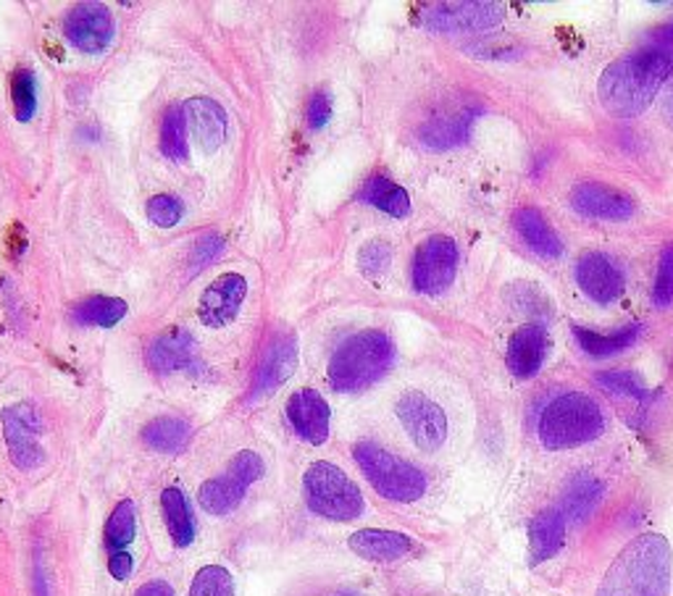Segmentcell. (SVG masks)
Instances as JSON below:
<instances>
[{
	"instance_id": "obj_44",
	"label": "cell",
	"mask_w": 673,
	"mask_h": 596,
	"mask_svg": "<svg viewBox=\"0 0 673 596\" xmlns=\"http://www.w3.org/2000/svg\"><path fill=\"white\" fill-rule=\"evenodd\" d=\"M665 116H669V119L673 121V90H671L669 100H665Z\"/></svg>"
},
{
	"instance_id": "obj_42",
	"label": "cell",
	"mask_w": 673,
	"mask_h": 596,
	"mask_svg": "<svg viewBox=\"0 0 673 596\" xmlns=\"http://www.w3.org/2000/svg\"><path fill=\"white\" fill-rule=\"evenodd\" d=\"M135 596H174V588L166 580H148L137 588Z\"/></svg>"
},
{
	"instance_id": "obj_37",
	"label": "cell",
	"mask_w": 673,
	"mask_h": 596,
	"mask_svg": "<svg viewBox=\"0 0 673 596\" xmlns=\"http://www.w3.org/2000/svg\"><path fill=\"white\" fill-rule=\"evenodd\" d=\"M653 305L661 310L673 305V242L665 245L661 252V264H657V276L653 285Z\"/></svg>"
},
{
	"instance_id": "obj_24",
	"label": "cell",
	"mask_w": 673,
	"mask_h": 596,
	"mask_svg": "<svg viewBox=\"0 0 673 596\" xmlns=\"http://www.w3.org/2000/svg\"><path fill=\"white\" fill-rule=\"evenodd\" d=\"M513 227L524 239L526 245L532 247L534 252H540L542 258H561L563 256V242L558 237V231L553 229V224L542 216V210L526 206L518 208L513 213Z\"/></svg>"
},
{
	"instance_id": "obj_17",
	"label": "cell",
	"mask_w": 673,
	"mask_h": 596,
	"mask_svg": "<svg viewBox=\"0 0 673 596\" xmlns=\"http://www.w3.org/2000/svg\"><path fill=\"white\" fill-rule=\"evenodd\" d=\"M198 341L182 326H171L150 341L145 350V362L156 376H171L179 370L198 368Z\"/></svg>"
},
{
	"instance_id": "obj_5",
	"label": "cell",
	"mask_w": 673,
	"mask_h": 596,
	"mask_svg": "<svg viewBox=\"0 0 673 596\" xmlns=\"http://www.w3.org/2000/svg\"><path fill=\"white\" fill-rule=\"evenodd\" d=\"M353 457H356L360 474L368 478V484L374 486L379 497L410 505V501H418L426 494L429 484H426L424 470L393 455L389 449L374 445V441H358L353 447Z\"/></svg>"
},
{
	"instance_id": "obj_40",
	"label": "cell",
	"mask_w": 673,
	"mask_h": 596,
	"mask_svg": "<svg viewBox=\"0 0 673 596\" xmlns=\"http://www.w3.org/2000/svg\"><path fill=\"white\" fill-rule=\"evenodd\" d=\"M329 119H331V96L327 90H318L306 103V121L314 132H318V129L327 127Z\"/></svg>"
},
{
	"instance_id": "obj_15",
	"label": "cell",
	"mask_w": 673,
	"mask_h": 596,
	"mask_svg": "<svg viewBox=\"0 0 673 596\" xmlns=\"http://www.w3.org/2000/svg\"><path fill=\"white\" fill-rule=\"evenodd\" d=\"M568 200L578 216L595 218V221H626L636 210L632 195L603 181H578Z\"/></svg>"
},
{
	"instance_id": "obj_7",
	"label": "cell",
	"mask_w": 673,
	"mask_h": 596,
	"mask_svg": "<svg viewBox=\"0 0 673 596\" xmlns=\"http://www.w3.org/2000/svg\"><path fill=\"white\" fill-rule=\"evenodd\" d=\"M260 476H264V460H260V455L253 453V449H243V453L231 457V463L227 465L224 474L208 478V481L200 486V507L208 515H216V518L235 513L237 507L243 505L250 486L260 481Z\"/></svg>"
},
{
	"instance_id": "obj_31",
	"label": "cell",
	"mask_w": 673,
	"mask_h": 596,
	"mask_svg": "<svg viewBox=\"0 0 673 596\" xmlns=\"http://www.w3.org/2000/svg\"><path fill=\"white\" fill-rule=\"evenodd\" d=\"M135 539H137V505L132 499H121L111 510V515H108L103 528V542L108 555L129 552Z\"/></svg>"
},
{
	"instance_id": "obj_13",
	"label": "cell",
	"mask_w": 673,
	"mask_h": 596,
	"mask_svg": "<svg viewBox=\"0 0 673 596\" xmlns=\"http://www.w3.org/2000/svg\"><path fill=\"white\" fill-rule=\"evenodd\" d=\"M576 285L597 305L616 302L626 289V271L607 252H584L576 264Z\"/></svg>"
},
{
	"instance_id": "obj_38",
	"label": "cell",
	"mask_w": 673,
	"mask_h": 596,
	"mask_svg": "<svg viewBox=\"0 0 673 596\" xmlns=\"http://www.w3.org/2000/svg\"><path fill=\"white\" fill-rule=\"evenodd\" d=\"M389 260H393V250H389L387 242H379V239H374V242H366L358 252L360 271L368 274V276L385 274Z\"/></svg>"
},
{
	"instance_id": "obj_36",
	"label": "cell",
	"mask_w": 673,
	"mask_h": 596,
	"mask_svg": "<svg viewBox=\"0 0 673 596\" xmlns=\"http://www.w3.org/2000/svg\"><path fill=\"white\" fill-rule=\"evenodd\" d=\"M145 213H148L150 224H156V227L171 229L182 221L185 206H182V200L174 198V195H156V198L148 200Z\"/></svg>"
},
{
	"instance_id": "obj_3",
	"label": "cell",
	"mask_w": 673,
	"mask_h": 596,
	"mask_svg": "<svg viewBox=\"0 0 673 596\" xmlns=\"http://www.w3.org/2000/svg\"><path fill=\"white\" fill-rule=\"evenodd\" d=\"M395 345L385 331L366 329L347 337L329 360V384L339 395L372 387L393 368Z\"/></svg>"
},
{
	"instance_id": "obj_41",
	"label": "cell",
	"mask_w": 673,
	"mask_h": 596,
	"mask_svg": "<svg viewBox=\"0 0 673 596\" xmlns=\"http://www.w3.org/2000/svg\"><path fill=\"white\" fill-rule=\"evenodd\" d=\"M135 570V555L132 552H119V555H108V573L116 580H127Z\"/></svg>"
},
{
	"instance_id": "obj_33",
	"label": "cell",
	"mask_w": 673,
	"mask_h": 596,
	"mask_svg": "<svg viewBox=\"0 0 673 596\" xmlns=\"http://www.w3.org/2000/svg\"><path fill=\"white\" fill-rule=\"evenodd\" d=\"M11 103L17 111L19 121H32L34 111H38V79L29 69H17L11 74Z\"/></svg>"
},
{
	"instance_id": "obj_8",
	"label": "cell",
	"mask_w": 673,
	"mask_h": 596,
	"mask_svg": "<svg viewBox=\"0 0 673 596\" xmlns=\"http://www.w3.org/2000/svg\"><path fill=\"white\" fill-rule=\"evenodd\" d=\"M505 9L489 0H463V3H426L418 9V24L437 34H479L501 27Z\"/></svg>"
},
{
	"instance_id": "obj_2",
	"label": "cell",
	"mask_w": 673,
	"mask_h": 596,
	"mask_svg": "<svg viewBox=\"0 0 673 596\" xmlns=\"http://www.w3.org/2000/svg\"><path fill=\"white\" fill-rule=\"evenodd\" d=\"M671 547L661 534H645L621 552L597 596H669Z\"/></svg>"
},
{
	"instance_id": "obj_11",
	"label": "cell",
	"mask_w": 673,
	"mask_h": 596,
	"mask_svg": "<svg viewBox=\"0 0 673 596\" xmlns=\"http://www.w3.org/2000/svg\"><path fill=\"white\" fill-rule=\"evenodd\" d=\"M410 274H414L416 292L443 295L458 274V245L445 235L424 239L414 256Z\"/></svg>"
},
{
	"instance_id": "obj_6",
	"label": "cell",
	"mask_w": 673,
	"mask_h": 596,
	"mask_svg": "<svg viewBox=\"0 0 673 596\" xmlns=\"http://www.w3.org/2000/svg\"><path fill=\"white\" fill-rule=\"evenodd\" d=\"M303 499L318 518L347 523L364 515L366 501L358 484L335 463L318 460L303 476Z\"/></svg>"
},
{
	"instance_id": "obj_4",
	"label": "cell",
	"mask_w": 673,
	"mask_h": 596,
	"mask_svg": "<svg viewBox=\"0 0 673 596\" xmlns=\"http://www.w3.org/2000/svg\"><path fill=\"white\" fill-rule=\"evenodd\" d=\"M605 431V413L595 397L584 391H563L545 405L540 416L542 447L561 453L595 441Z\"/></svg>"
},
{
	"instance_id": "obj_34",
	"label": "cell",
	"mask_w": 673,
	"mask_h": 596,
	"mask_svg": "<svg viewBox=\"0 0 673 596\" xmlns=\"http://www.w3.org/2000/svg\"><path fill=\"white\" fill-rule=\"evenodd\" d=\"M597 384L605 391H613V395L629 397L634 403H647L653 397L645 384L640 381V376L632 374V370H605V374H597Z\"/></svg>"
},
{
	"instance_id": "obj_27",
	"label": "cell",
	"mask_w": 673,
	"mask_h": 596,
	"mask_svg": "<svg viewBox=\"0 0 673 596\" xmlns=\"http://www.w3.org/2000/svg\"><path fill=\"white\" fill-rule=\"evenodd\" d=\"M358 200L366 202V206H374L376 210H382V213L395 216V218H405L410 213L408 192H405L397 181H393L389 177H382V173L368 177L364 181V187H360V192H358Z\"/></svg>"
},
{
	"instance_id": "obj_12",
	"label": "cell",
	"mask_w": 673,
	"mask_h": 596,
	"mask_svg": "<svg viewBox=\"0 0 673 596\" xmlns=\"http://www.w3.org/2000/svg\"><path fill=\"white\" fill-rule=\"evenodd\" d=\"M295 366H298V345H295V337L285 331L274 334V337L266 341L264 352H260L256 370H253V381L245 403H258V399L271 397L274 391L295 374Z\"/></svg>"
},
{
	"instance_id": "obj_43",
	"label": "cell",
	"mask_w": 673,
	"mask_h": 596,
	"mask_svg": "<svg viewBox=\"0 0 673 596\" xmlns=\"http://www.w3.org/2000/svg\"><path fill=\"white\" fill-rule=\"evenodd\" d=\"M653 42H661V46H673V21L669 24L657 27L653 32Z\"/></svg>"
},
{
	"instance_id": "obj_32",
	"label": "cell",
	"mask_w": 673,
	"mask_h": 596,
	"mask_svg": "<svg viewBox=\"0 0 673 596\" xmlns=\"http://www.w3.org/2000/svg\"><path fill=\"white\" fill-rule=\"evenodd\" d=\"M161 150L171 161H187V113L185 106H171L161 121Z\"/></svg>"
},
{
	"instance_id": "obj_25",
	"label": "cell",
	"mask_w": 673,
	"mask_h": 596,
	"mask_svg": "<svg viewBox=\"0 0 673 596\" xmlns=\"http://www.w3.org/2000/svg\"><path fill=\"white\" fill-rule=\"evenodd\" d=\"M161 513L174 547H190L195 542V534H198V526H195L190 501H187L185 491L179 489V486H166L161 491Z\"/></svg>"
},
{
	"instance_id": "obj_30",
	"label": "cell",
	"mask_w": 673,
	"mask_h": 596,
	"mask_svg": "<svg viewBox=\"0 0 673 596\" xmlns=\"http://www.w3.org/2000/svg\"><path fill=\"white\" fill-rule=\"evenodd\" d=\"M127 316V302L116 300V297H87V300L77 302L71 308V321L77 326H85V329H111Z\"/></svg>"
},
{
	"instance_id": "obj_20",
	"label": "cell",
	"mask_w": 673,
	"mask_h": 596,
	"mask_svg": "<svg viewBox=\"0 0 673 596\" xmlns=\"http://www.w3.org/2000/svg\"><path fill=\"white\" fill-rule=\"evenodd\" d=\"M550 337L542 324H524L521 329L513 331L505 350V362L516 379H532L540 374L542 362L547 358Z\"/></svg>"
},
{
	"instance_id": "obj_21",
	"label": "cell",
	"mask_w": 673,
	"mask_h": 596,
	"mask_svg": "<svg viewBox=\"0 0 673 596\" xmlns=\"http://www.w3.org/2000/svg\"><path fill=\"white\" fill-rule=\"evenodd\" d=\"M185 113L187 127H190L198 148L206 156H214L224 145V137H227V113H224V108L211 98H190L185 103Z\"/></svg>"
},
{
	"instance_id": "obj_23",
	"label": "cell",
	"mask_w": 673,
	"mask_h": 596,
	"mask_svg": "<svg viewBox=\"0 0 673 596\" xmlns=\"http://www.w3.org/2000/svg\"><path fill=\"white\" fill-rule=\"evenodd\" d=\"M566 515L558 507H547L530 523V563L540 565L553 559L566 544Z\"/></svg>"
},
{
	"instance_id": "obj_39",
	"label": "cell",
	"mask_w": 673,
	"mask_h": 596,
	"mask_svg": "<svg viewBox=\"0 0 673 596\" xmlns=\"http://www.w3.org/2000/svg\"><path fill=\"white\" fill-rule=\"evenodd\" d=\"M221 252H224V239L216 235V231H208V235H202L192 247L190 268H192V271H198V268H206L208 264H214V260L219 258Z\"/></svg>"
},
{
	"instance_id": "obj_18",
	"label": "cell",
	"mask_w": 673,
	"mask_h": 596,
	"mask_svg": "<svg viewBox=\"0 0 673 596\" xmlns=\"http://www.w3.org/2000/svg\"><path fill=\"white\" fill-rule=\"evenodd\" d=\"M287 424L306 445L321 447L329 439L331 413L327 399L316 389H298L287 399Z\"/></svg>"
},
{
	"instance_id": "obj_14",
	"label": "cell",
	"mask_w": 673,
	"mask_h": 596,
	"mask_svg": "<svg viewBox=\"0 0 673 596\" xmlns=\"http://www.w3.org/2000/svg\"><path fill=\"white\" fill-rule=\"evenodd\" d=\"M63 34L82 53H103L113 40V17L103 3H77L63 19Z\"/></svg>"
},
{
	"instance_id": "obj_9",
	"label": "cell",
	"mask_w": 673,
	"mask_h": 596,
	"mask_svg": "<svg viewBox=\"0 0 673 596\" xmlns=\"http://www.w3.org/2000/svg\"><path fill=\"white\" fill-rule=\"evenodd\" d=\"M397 420H400L403 431L408 439L422 449V453H437L447 439V416L434 399L424 391H405L395 403Z\"/></svg>"
},
{
	"instance_id": "obj_35",
	"label": "cell",
	"mask_w": 673,
	"mask_h": 596,
	"mask_svg": "<svg viewBox=\"0 0 673 596\" xmlns=\"http://www.w3.org/2000/svg\"><path fill=\"white\" fill-rule=\"evenodd\" d=\"M187 596H235V580L231 573L221 565H206L192 578L190 594Z\"/></svg>"
},
{
	"instance_id": "obj_22",
	"label": "cell",
	"mask_w": 673,
	"mask_h": 596,
	"mask_svg": "<svg viewBox=\"0 0 673 596\" xmlns=\"http://www.w3.org/2000/svg\"><path fill=\"white\" fill-rule=\"evenodd\" d=\"M350 549L358 557L372 559V563H395V559L408 557L414 552V539L400 534V530L385 528H364L347 539Z\"/></svg>"
},
{
	"instance_id": "obj_26",
	"label": "cell",
	"mask_w": 673,
	"mask_h": 596,
	"mask_svg": "<svg viewBox=\"0 0 673 596\" xmlns=\"http://www.w3.org/2000/svg\"><path fill=\"white\" fill-rule=\"evenodd\" d=\"M192 426L179 416H158L142 428L145 447L161 455H179L190 445Z\"/></svg>"
},
{
	"instance_id": "obj_19",
	"label": "cell",
	"mask_w": 673,
	"mask_h": 596,
	"mask_svg": "<svg viewBox=\"0 0 673 596\" xmlns=\"http://www.w3.org/2000/svg\"><path fill=\"white\" fill-rule=\"evenodd\" d=\"M479 113H482L479 106L463 103L451 108V111H443L439 116H432L429 121H424L422 132H418L422 145H426L429 150L458 148V145L468 140L476 116Z\"/></svg>"
},
{
	"instance_id": "obj_10",
	"label": "cell",
	"mask_w": 673,
	"mask_h": 596,
	"mask_svg": "<svg viewBox=\"0 0 673 596\" xmlns=\"http://www.w3.org/2000/svg\"><path fill=\"white\" fill-rule=\"evenodd\" d=\"M3 436L9 457L19 470H34L46 463L42 449V420L29 403H17L3 410Z\"/></svg>"
},
{
	"instance_id": "obj_28",
	"label": "cell",
	"mask_w": 673,
	"mask_h": 596,
	"mask_svg": "<svg viewBox=\"0 0 673 596\" xmlns=\"http://www.w3.org/2000/svg\"><path fill=\"white\" fill-rule=\"evenodd\" d=\"M605 486L603 481H597L592 474H576L571 478L566 486V494H563V515L571 523H584L595 513V507L603 499Z\"/></svg>"
},
{
	"instance_id": "obj_1",
	"label": "cell",
	"mask_w": 673,
	"mask_h": 596,
	"mask_svg": "<svg viewBox=\"0 0 673 596\" xmlns=\"http://www.w3.org/2000/svg\"><path fill=\"white\" fill-rule=\"evenodd\" d=\"M669 77H673V46L650 42L607 63L597 85L600 103L607 113L632 119L647 111Z\"/></svg>"
},
{
	"instance_id": "obj_45",
	"label": "cell",
	"mask_w": 673,
	"mask_h": 596,
	"mask_svg": "<svg viewBox=\"0 0 673 596\" xmlns=\"http://www.w3.org/2000/svg\"><path fill=\"white\" fill-rule=\"evenodd\" d=\"M337 596H358V594H353V592H345V594H337Z\"/></svg>"
},
{
	"instance_id": "obj_29",
	"label": "cell",
	"mask_w": 673,
	"mask_h": 596,
	"mask_svg": "<svg viewBox=\"0 0 673 596\" xmlns=\"http://www.w3.org/2000/svg\"><path fill=\"white\" fill-rule=\"evenodd\" d=\"M640 334H642V324L624 326V329L613 334H597L592 329H582V326H576L574 329L576 341L582 345L584 352L592 355V358H611V355L629 350V347L640 339Z\"/></svg>"
},
{
	"instance_id": "obj_16",
	"label": "cell",
	"mask_w": 673,
	"mask_h": 596,
	"mask_svg": "<svg viewBox=\"0 0 673 596\" xmlns=\"http://www.w3.org/2000/svg\"><path fill=\"white\" fill-rule=\"evenodd\" d=\"M248 297V281L240 274H221L206 287L198 300V318L208 329H224L240 316V308Z\"/></svg>"
}]
</instances>
